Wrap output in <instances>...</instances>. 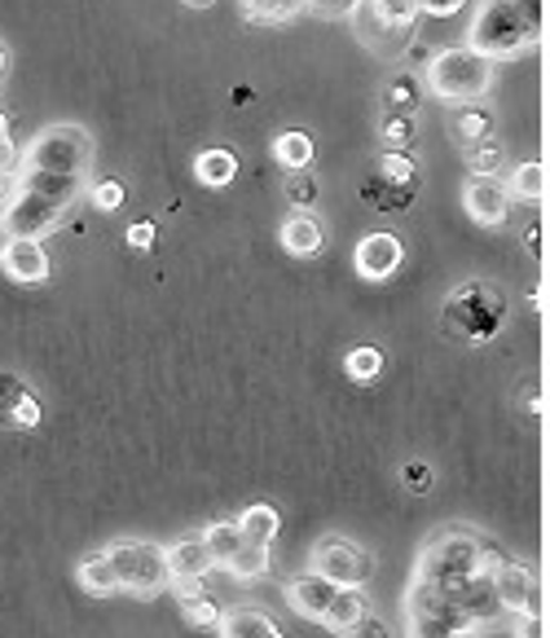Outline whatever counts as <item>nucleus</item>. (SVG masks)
I'll return each mask as SVG.
<instances>
[{
  "instance_id": "f03ea898",
  "label": "nucleus",
  "mask_w": 550,
  "mask_h": 638,
  "mask_svg": "<svg viewBox=\"0 0 550 638\" xmlns=\"http://www.w3.org/2000/svg\"><path fill=\"white\" fill-rule=\"evenodd\" d=\"M542 27H547V0H484L471 18L467 49L493 62H511L542 40Z\"/></svg>"
},
{
  "instance_id": "c85d7f7f",
  "label": "nucleus",
  "mask_w": 550,
  "mask_h": 638,
  "mask_svg": "<svg viewBox=\"0 0 550 638\" xmlns=\"http://www.w3.org/2000/svg\"><path fill=\"white\" fill-rule=\"evenodd\" d=\"M502 163H507V145H502L493 132L467 145V168H471V172H498Z\"/></svg>"
},
{
  "instance_id": "ddd939ff",
  "label": "nucleus",
  "mask_w": 550,
  "mask_h": 638,
  "mask_svg": "<svg viewBox=\"0 0 550 638\" xmlns=\"http://www.w3.org/2000/svg\"><path fill=\"white\" fill-rule=\"evenodd\" d=\"M163 559H168V581H203V577L217 568V559H212V550L203 546V537H190V541L168 546Z\"/></svg>"
},
{
  "instance_id": "39448f33",
  "label": "nucleus",
  "mask_w": 550,
  "mask_h": 638,
  "mask_svg": "<svg viewBox=\"0 0 550 638\" xmlns=\"http://www.w3.org/2000/svg\"><path fill=\"white\" fill-rule=\"evenodd\" d=\"M93 163V136L80 124H53L44 128L31 150L22 154V172H67V176H84Z\"/></svg>"
},
{
  "instance_id": "f3484780",
  "label": "nucleus",
  "mask_w": 550,
  "mask_h": 638,
  "mask_svg": "<svg viewBox=\"0 0 550 638\" xmlns=\"http://www.w3.org/2000/svg\"><path fill=\"white\" fill-rule=\"evenodd\" d=\"M366 612H370V599L361 595V586H339L334 599L327 604V612H322V626L330 635H352Z\"/></svg>"
},
{
  "instance_id": "aec40b11",
  "label": "nucleus",
  "mask_w": 550,
  "mask_h": 638,
  "mask_svg": "<svg viewBox=\"0 0 550 638\" xmlns=\"http://www.w3.org/2000/svg\"><path fill=\"white\" fill-rule=\"evenodd\" d=\"M217 635L224 638H282V630L264 617V612H251V608H233V612H220Z\"/></svg>"
},
{
  "instance_id": "a211bd4d",
  "label": "nucleus",
  "mask_w": 550,
  "mask_h": 638,
  "mask_svg": "<svg viewBox=\"0 0 550 638\" xmlns=\"http://www.w3.org/2000/svg\"><path fill=\"white\" fill-rule=\"evenodd\" d=\"M76 577H80L84 595H93V599H110V595H119V577H114V564H110L107 550L84 555V559H80V568H76Z\"/></svg>"
},
{
  "instance_id": "37998d69",
  "label": "nucleus",
  "mask_w": 550,
  "mask_h": 638,
  "mask_svg": "<svg viewBox=\"0 0 550 638\" xmlns=\"http://www.w3.org/2000/svg\"><path fill=\"white\" fill-rule=\"evenodd\" d=\"M4 75H9V53L0 49V84H4Z\"/></svg>"
},
{
  "instance_id": "6e6552de",
  "label": "nucleus",
  "mask_w": 550,
  "mask_h": 638,
  "mask_svg": "<svg viewBox=\"0 0 550 638\" xmlns=\"http://www.w3.org/2000/svg\"><path fill=\"white\" fill-rule=\"evenodd\" d=\"M462 203H467V216L484 230H498L507 216H511V194H507V181H498L493 172H476L462 190Z\"/></svg>"
},
{
  "instance_id": "4468645a",
  "label": "nucleus",
  "mask_w": 550,
  "mask_h": 638,
  "mask_svg": "<svg viewBox=\"0 0 550 638\" xmlns=\"http://www.w3.org/2000/svg\"><path fill=\"white\" fill-rule=\"evenodd\" d=\"M361 199H366V207L370 212H406L414 199H419V185H401V181H392V176H383L379 168L361 181Z\"/></svg>"
},
{
  "instance_id": "473e14b6",
  "label": "nucleus",
  "mask_w": 550,
  "mask_h": 638,
  "mask_svg": "<svg viewBox=\"0 0 550 638\" xmlns=\"http://www.w3.org/2000/svg\"><path fill=\"white\" fill-rule=\"evenodd\" d=\"M379 141H383V150H410L414 145V115H383Z\"/></svg>"
},
{
  "instance_id": "5701e85b",
  "label": "nucleus",
  "mask_w": 550,
  "mask_h": 638,
  "mask_svg": "<svg viewBox=\"0 0 550 638\" xmlns=\"http://www.w3.org/2000/svg\"><path fill=\"white\" fill-rule=\"evenodd\" d=\"M419 102H423V80H419L414 71L392 75V84L383 89V107H388V115H414V111H419Z\"/></svg>"
},
{
  "instance_id": "f8f14e48",
  "label": "nucleus",
  "mask_w": 550,
  "mask_h": 638,
  "mask_svg": "<svg viewBox=\"0 0 550 638\" xmlns=\"http://www.w3.org/2000/svg\"><path fill=\"white\" fill-rule=\"evenodd\" d=\"M40 401L31 396V387L18 375H0V427L9 432H31L40 427Z\"/></svg>"
},
{
  "instance_id": "b1692460",
  "label": "nucleus",
  "mask_w": 550,
  "mask_h": 638,
  "mask_svg": "<svg viewBox=\"0 0 550 638\" xmlns=\"http://www.w3.org/2000/svg\"><path fill=\"white\" fill-rule=\"evenodd\" d=\"M449 132H453V141H458V145H471V141H480V136H489V132H493V115H489L484 107L458 102V111H453V120H449Z\"/></svg>"
},
{
  "instance_id": "393cba45",
  "label": "nucleus",
  "mask_w": 550,
  "mask_h": 638,
  "mask_svg": "<svg viewBox=\"0 0 550 638\" xmlns=\"http://www.w3.org/2000/svg\"><path fill=\"white\" fill-rule=\"evenodd\" d=\"M224 568H229L238 581H260V577L269 573V546H256V541L242 537V546L224 559Z\"/></svg>"
},
{
  "instance_id": "a19ab883",
  "label": "nucleus",
  "mask_w": 550,
  "mask_h": 638,
  "mask_svg": "<svg viewBox=\"0 0 550 638\" xmlns=\"http://www.w3.org/2000/svg\"><path fill=\"white\" fill-rule=\"evenodd\" d=\"M524 247H529V255H542V225H529V230H524Z\"/></svg>"
},
{
  "instance_id": "0eeeda50",
  "label": "nucleus",
  "mask_w": 550,
  "mask_h": 638,
  "mask_svg": "<svg viewBox=\"0 0 550 638\" xmlns=\"http://www.w3.org/2000/svg\"><path fill=\"white\" fill-rule=\"evenodd\" d=\"M313 573H322L334 586H366L370 573H374V559H370V550L330 537L313 550Z\"/></svg>"
},
{
  "instance_id": "412c9836",
  "label": "nucleus",
  "mask_w": 550,
  "mask_h": 638,
  "mask_svg": "<svg viewBox=\"0 0 550 638\" xmlns=\"http://www.w3.org/2000/svg\"><path fill=\"white\" fill-rule=\"evenodd\" d=\"M370 13H374V22L383 27V31H392V36H410L414 31V22H419V0H361Z\"/></svg>"
},
{
  "instance_id": "dca6fc26",
  "label": "nucleus",
  "mask_w": 550,
  "mask_h": 638,
  "mask_svg": "<svg viewBox=\"0 0 550 638\" xmlns=\"http://www.w3.org/2000/svg\"><path fill=\"white\" fill-rule=\"evenodd\" d=\"M282 247H287L291 255H300V260L327 252V230H322V221H318L309 207L291 212V216H287V225H282Z\"/></svg>"
},
{
  "instance_id": "2f4dec72",
  "label": "nucleus",
  "mask_w": 550,
  "mask_h": 638,
  "mask_svg": "<svg viewBox=\"0 0 550 638\" xmlns=\"http://www.w3.org/2000/svg\"><path fill=\"white\" fill-rule=\"evenodd\" d=\"M177 599H181L186 621H194L199 630H217L220 626V608L203 595V590H186V595H177Z\"/></svg>"
},
{
  "instance_id": "bb28decb",
  "label": "nucleus",
  "mask_w": 550,
  "mask_h": 638,
  "mask_svg": "<svg viewBox=\"0 0 550 638\" xmlns=\"http://www.w3.org/2000/svg\"><path fill=\"white\" fill-rule=\"evenodd\" d=\"M507 194L520 203H542L547 199V168L542 163H520L507 181Z\"/></svg>"
},
{
  "instance_id": "4be33fe9",
  "label": "nucleus",
  "mask_w": 550,
  "mask_h": 638,
  "mask_svg": "<svg viewBox=\"0 0 550 638\" xmlns=\"http://www.w3.org/2000/svg\"><path fill=\"white\" fill-rule=\"evenodd\" d=\"M238 528H242L247 541L273 546V537L282 533V515H278V507H269V503H251V507L238 515Z\"/></svg>"
},
{
  "instance_id": "ea45409f",
  "label": "nucleus",
  "mask_w": 550,
  "mask_h": 638,
  "mask_svg": "<svg viewBox=\"0 0 550 638\" xmlns=\"http://www.w3.org/2000/svg\"><path fill=\"white\" fill-rule=\"evenodd\" d=\"M18 154H13V136H9V120L0 115V168H13Z\"/></svg>"
},
{
  "instance_id": "4c0bfd02",
  "label": "nucleus",
  "mask_w": 550,
  "mask_h": 638,
  "mask_svg": "<svg viewBox=\"0 0 550 638\" xmlns=\"http://www.w3.org/2000/svg\"><path fill=\"white\" fill-rule=\"evenodd\" d=\"M154 221H137V225H128V247L132 252H150L154 247Z\"/></svg>"
},
{
  "instance_id": "6ab92c4d",
  "label": "nucleus",
  "mask_w": 550,
  "mask_h": 638,
  "mask_svg": "<svg viewBox=\"0 0 550 638\" xmlns=\"http://www.w3.org/2000/svg\"><path fill=\"white\" fill-rule=\"evenodd\" d=\"M194 176H199V185H208V190H224V185H233V176H238V154L233 150H203L199 159H194Z\"/></svg>"
},
{
  "instance_id": "1a4fd4ad",
  "label": "nucleus",
  "mask_w": 550,
  "mask_h": 638,
  "mask_svg": "<svg viewBox=\"0 0 550 638\" xmlns=\"http://www.w3.org/2000/svg\"><path fill=\"white\" fill-rule=\"evenodd\" d=\"M493 599H498V608H507V612H516V617H529L533 612V604H538V577H533V568H524V564H516V559H502L498 568H493Z\"/></svg>"
},
{
  "instance_id": "f704fd0d",
  "label": "nucleus",
  "mask_w": 550,
  "mask_h": 638,
  "mask_svg": "<svg viewBox=\"0 0 550 638\" xmlns=\"http://www.w3.org/2000/svg\"><path fill=\"white\" fill-rule=\"evenodd\" d=\"M93 207L98 212H119L123 207V181H98L93 185Z\"/></svg>"
},
{
  "instance_id": "72a5a7b5",
  "label": "nucleus",
  "mask_w": 550,
  "mask_h": 638,
  "mask_svg": "<svg viewBox=\"0 0 550 638\" xmlns=\"http://www.w3.org/2000/svg\"><path fill=\"white\" fill-rule=\"evenodd\" d=\"M318 181L309 176V172H291L287 176V199H291V207H313L318 203Z\"/></svg>"
},
{
  "instance_id": "e433bc0d",
  "label": "nucleus",
  "mask_w": 550,
  "mask_h": 638,
  "mask_svg": "<svg viewBox=\"0 0 550 638\" xmlns=\"http://www.w3.org/2000/svg\"><path fill=\"white\" fill-rule=\"evenodd\" d=\"M309 9L322 18H352L361 9V0H309Z\"/></svg>"
},
{
  "instance_id": "9d476101",
  "label": "nucleus",
  "mask_w": 550,
  "mask_h": 638,
  "mask_svg": "<svg viewBox=\"0 0 550 638\" xmlns=\"http://www.w3.org/2000/svg\"><path fill=\"white\" fill-rule=\"evenodd\" d=\"M401 260H406V247H401V239L388 234V230L366 234V239L357 243V252H352V264H357V273H361L366 282H388V277L401 269Z\"/></svg>"
},
{
  "instance_id": "79ce46f5",
  "label": "nucleus",
  "mask_w": 550,
  "mask_h": 638,
  "mask_svg": "<svg viewBox=\"0 0 550 638\" xmlns=\"http://www.w3.org/2000/svg\"><path fill=\"white\" fill-rule=\"evenodd\" d=\"M524 405H529L533 414H542V387H538V383L529 387V396H524Z\"/></svg>"
},
{
  "instance_id": "c9c22d12",
  "label": "nucleus",
  "mask_w": 550,
  "mask_h": 638,
  "mask_svg": "<svg viewBox=\"0 0 550 638\" xmlns=\"http://www.w3.org/2000/svg\"><path fill=\"white\" fill-rule=\"evenodd\" d=\"M401 480H406L410 494H428V489H432V467H428V463H406Z\"/></svg>"
},
{
  "instance_id": "423d86ee",
  "label": "nucleus",
  "mask_w": 550,
  "mask_h": 638,
  "mask_svg": "<svg viewBox=\"0 0 550 638\" xmlns=\"http://www.w3.org/2000/svg\"><path fill=\"white\" fill-rule=\"evenodd\" d=\"M119 577V590L137 595V599H154L168 586V559L163 546L154 541H114L107 550Z\"/></svg>"
},
{
  "instance_id": "7ed1b4c3",
  "label": "nucleus",
  "mask_w": 550,
  "mask_h": 638,
  "mask_svg": "<svg viewBox=\"0 0 550 638\" xmlns=\"http://www.w3.org/2000/svg\"><path fill=\"white\" fill-rule=\"evenodd\" d=\"M507 322V295L493 291L489 282L467 277L444 295V331L458 335L462 344H489Z\"/></svg>"
},
{
  "instance_id": "cd10ccee",
  "label": "nucleus",
  "mask_w": 550,
  "mask_h": 638,
  "mask_svg": "<svg viewBox=\"0 0 550 638\" xmlns=\"http://www.w3.org/2000/svg\"><path fill=\"white\" fill-rule=\"evenodd\" d=\"M251 22H291L309 9V0H242Z\"/></svg>"
},
{
  "instance_id": "9b49d317",
  "label": "nucleus",
  "mask_w": 550,
  "mask_h": 638,
  "mask_svg": "<svg viewBox=\"0 0 550 638\" xmlns=\"http://www.w3.org/2000/svg\"><path fill=\"white\" fill-rule=\"evenodd\" d=\"M0 269L18 286H40V282H49V252L40 239H9L0 252Z\"/></svg>"
},
{
  "instance_id": "58836bf2",
  "label": "nucleus",
  "mask_w": 550,
  "mask_h": 638,
  "mask_svg": "<svg viewBox=\"0 0 550 638\" xmlns=\"http://www.w3.org/2000/svg\"><path fill=\"white\" fill-rule=\"evenodd\" d=\"M467 0H419V13H432V18H453Z\"/></svg>"
},
{
  "instance_id": "a878e982",
  "label": "nucleus",
  "mask_w": 550,
  "mask_h": 638,
  "mask_svg": "<svg viewBox=\"0 0 550 638\" xmlns=\"http://www.w3.org/2000/svg\"><path fill=\"white\" fill-rule=\"evenodd\" d=\"M273 159L287 168V172H304L313 163V136L309 132H282L273 141Z\"/></svg>"
},
{
  "instance_id": "2eb2a0df",
  "label": "nucleus",
  "mask_w": 550,
  "mask_h": 638,
  "mask_svg": "<svg viewBox=\"0 0 550 638\" xmlns=\"http://www.w3.org/2000/svg\"><path fill=\"white\" fill-rule=\"evenodd\" d=\"M334 581H327L322 573H304V577H296L291 586H287V604L300 612V617H309V621H322V612H327V604L334 599Z\"/></svg>"
},
{
  "instance_id": "7c9ffc66",
  "label": "nucleus",
  "mask_w": 550,
  "mask_h": 638,
  "mask_svg": "<svg viewBox=\"0 0 550 638\" xmlns=\"http://www.w3.org/2000/svg\"><path fill=\"white\" fill-rule=\"evenodd\" d=\"M203 546L212 550V559H217V564H224V559L242 546V528H238V519H217V524L203 533Z\"/></svg>"
},
{
  "instance_id": "c756f323",
  "label": "nucleus",
  "mask_w": 550,
  "mask_h": 638,
  "mask_svg": "<svg viewBox=\"0 0 550 638\" xmlns=\"http://www.w3.org/2000/svg\"><path fill=\"white\" fill-rule=\"evenodd\" d=\"M379 371H383V353L370 348V344H361V348H352V353L343 357V375L352 383H374Z\"/></svg>"
},
{
  "instance_id": "20e7f679",
  "label": "nucleus",
  "mask_w": 550,
  "mask_h": 638,
  "mask_svg": "<svg viewBox=\"0 0 550 638\" xmlns=\"http://www.w3.org/2000/svg\"><path fill=\"white\" fill-rule=\"evenodd\" d=\"M493 71L498 62L467 44L444 49L437 58H428V93L440 102H480L493 89Z\"/></svg>"
},
{
  "instance_id": "c03bdc74",
  "label": "nucleus",
  "mask_w": 550,
  "mask_h": 638,
  "mask_svg": "<svg viewBox=\"0 0 550 638\" xmlns=\"http://www.w3.org/2000/svg\"><path fill=\"white\" fill-rule=\"evenodd\" d=\"M181 4H212V0H181Z\"/></svg>"
},
{
  "instance_id": "f257e3e1",
  "label": "nucleus",
  "mask_w": 550,
  "mask_h": 638,
  "mask_svg": "<svg viewBox=\"0 0 550 638\" xmlns=\"http://www.w3.org/2000/svg\"><path fill=\"white\" fill-rule=\"evenodd\" d=\"M84 190V176H67V172H18L13 194L4 199L0 212V234L4 239H44L53 234L67 212L76 207Z\"/></svg>"
}]
</instances>
